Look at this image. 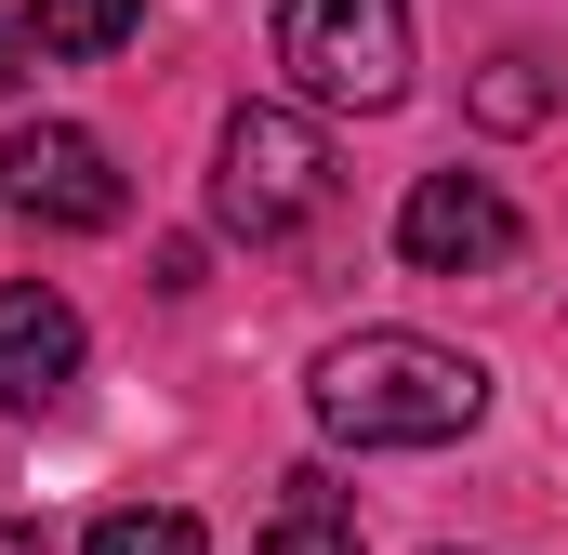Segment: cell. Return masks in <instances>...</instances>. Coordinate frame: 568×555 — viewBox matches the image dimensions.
<instances>
[{"instance_id":"cell-4","label":"cell","mask_w":568,"mask_h":555,"mask_svg":"<svg viewBox=\"0 0 568 555\" xmlns=\"http://www.w3.org/2000/svg\"><path fill=\"white\" fill-rule=\"evenodd\" d=\"M0 199L27 225H53V239H93V225H120V159L80 120H27V133L0 145Z\"/></svg>"},{"instance_id":"cell-5","label":"cell","mask_w":568,"mask_h":555,"mask_svg":"<svg viewBox=\"0 0 568 555\" xmlns=\"http://www.w3.org/2000/svg\"><path fill=\"white\" fill-rule=\"evenodd\" d=\"M397 252L424 278H489L516 252V199H503L489 172H424V185L397 199Z\"/></svg>"},{"instance_id":"cell-6","label":"cell","mask_w":568,"mask_h":555,"mask_svg":"<svg viewBox=\"0 0 568 555\" xmlns=\"http://www.w3.org/2000/svg\"><path fill=\"white\" fill-rule=\"evenodd\" d=\"M80 384V304L53 278H13L0 291V411H53Z\"/></svg>"},{"instance_id":"cell-3","label":"cell","mask_w":568,"mask_h":555,"mask_svg":"<svg viewBox=\"0 0 568 555\" xmlns=\"http://www.w3.org/2000/svg\"><path fill=\"white\" fill-rule=\"evenodd\" d=\"M212 212L239 239H291L304 212H331V133L304 107H239L212 145Z\"/></svg>"},{"instance_id":"cell-11","label":"cell","mask_w":568,"mask_h":555,"mask_svg":"<svg viewBox=\"0 0 568 555\" xmlns=\"http://www.w3.org/2000/svg\"><path fill=\"white\" fill-rule=\"evenodd\" d=\"M0 555H40V529H27V516H0Z\"/></svg>"},{"instance_id":"cell-10","label":"cell","mask_w":568,"mask_h":555,"mask_svg":"<svg viewBox=\"0 0 568 555\" xmlns=\"http://www.w3.org/2000/svg\"><path fill=\"white\" fill-rule=\"evenodd\" d=\"M542 107H556V80H542V67H529V53H503V67H489V80H476V120H503V133H529V120H542Z\"/></svg>"},{"instance_id":"cell-2","label":"cell","mask_w":568,"mask_h":555,"mask_svg":"<svg viewBox=\"0 0 568 555\" xmlns=\"http://www.w3.org/2000/svg\"><path fill=\"white\" fill-rule=\"evenodd\" d=\"M278 67L304 107H397L410 93V0H278Z\"/></svg>"},{"instance_id":"cell-12","label":"cell","mask_w":568,"mask_h":555,"mask_svg":"<svg viewBox=\"0 0 568 555\" xmlns=\"http://www.w3.org/2000/svg\"><path fill=\"white\" fill-rule=\"evenodd\" d=\"M13 67H27V40H0V93H13Z\"/></svg>"},{"instance_id":"cell-9","label":"cell","mask_w":568,"mask_h":555,"mask_svg":"<svg viewBox=\"0 0 568 555\" xmlns=\"http://www.w3.org/2000/svg\"><path fill=\"white\" fill-rule=\"evenodd\" d=\"M80 555H212V529L185 516V503H120V516H93Z\"/></svg>"},{"instance_id":"cell-8","label":"cell","mask_w":568,"mask_h":555,"mask_svg":"<svg viewBox=\"0 0 568 555\" xmlns=\"http://www.w3.org/2000/svg\"><path fill=\"white\" fill-rule=\"evenodd\" d=\"M133 27H145V0H27V40H40V53H67V67L120 53Z\"/></svg>"},{"instance_id":"cell-7","label":"cell","mask_w":568,"mask_h":555,"mask_svg":"<svg viewBox=\"0 0 568 555\" xmlns=\"http://www.w3.org/2000/svg\"><path fill=\"white\" fill-rule=\"evenodd\" d=\"M252 555H357V503L331 490V476H291V503L265 516V543Z\"/></svg>"},{"instance_id":"cell-1","label":"cell","mask_w":568,"mask_h":555,"mask_svg":"<svg viewBox=\"0 0 568 555\" xmlns=\"http://www.w3.org/2000/svg\"><path fill=\"white\" fill-rule=\"evenodd\" d=\"M304 397H317V423L344 450H449V436H476V411H489V371L463 344H424V331H357V344L317 357Z\"/></svg>"}]
</instances>
